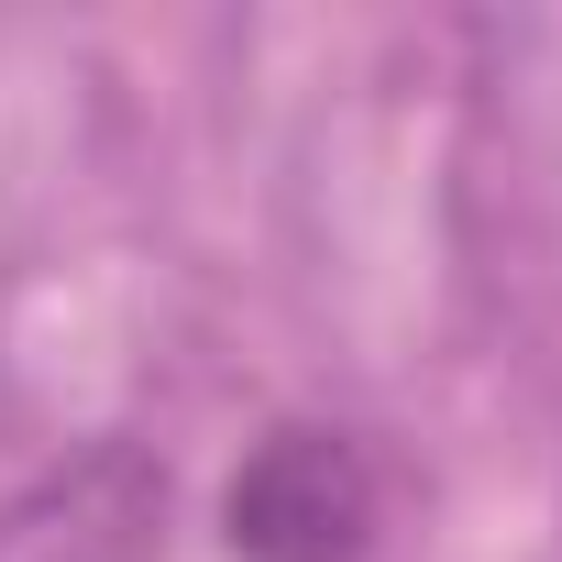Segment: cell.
Segmentation results:
<instances>
[{"mask_svg": "<svg viewBox=\"0 0 562 562\" xmlns=\"http://www.w3.org/2000/svg\"><path fill=\"white\" fill-rule=\"evenodd\" d=\"M232 551L243 562H364L375 540V463L353 430H276L243 452L232 496Z\"/></svg>", "mask_w": 562, "mask_h": 562, "instance_id": "1", "label": "cell"}, {"mask_svg": "<svg viewBox=\"0 0 562 562\" xmlns=\"http://www.w3.org/2000/svg\"><path fill=\"white\" fill-rule=\"evenodd\" d=\"M166 551V474L122 441L78 452L67 474L0 507V562H155Z\"/></svg>", "mask_w": 562, "mask_h": 562, "instance_id": "2", "label": "cell"}]
</instances>
